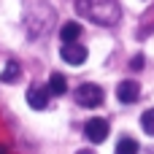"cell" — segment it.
<instances>
[{
  "mask_svg": "<svg viewBox=\"0 0 154 154\" xmlns=\"http://www.w3.org/2000/svg\"><path fill=\"white\" fill-rule=\"evenodd\" d=\"M141 127H143L149 135H154V108H149V111L141 116Z\"/></svg>",
  "mask_w": 154,
  "mask_h": 154,
  "instance_id": "8fae6325",
  "label": "cell"
},
{
  "mask_svg": "<svg viewBox=\"0 0 154 154\" xmlns=\"http://www.w3.org/2000/svg\"><path fill=\"white\" fill-rule=\"evenodd\" d=\"M76 11L100 27H111L122 16L116 0H76Z\"/></svg>",
  "mask_w": 154,
  "mask_h": 154,
  "instance_id": "6da1fadb",
  "label": "cell"
},
{
  "mask_svg": "<svg viewBox=\"0 0 154 154\" xmlns=\"http://www.w3.org/2000/svg\"><path fill=\"white\" fill-rule=\"evenodd\" d=\"M27 103H30V108L43 111V108L49 106V87H30V92H27Z\"/></svg>",
  "mask_w": 154,
  "mask_h": 154,
  "instance_id": "8992f818",
  "label": "cell"
},
{
  "mask_svg": "<svg viewBox=\"0 0 154 154\" xmlns=\"http://www.w3.org/2000/svg\"><path fill=\"white\" fill-rule=\"evenodd\" d=\"M79 154H95V152H87V149H84V152H79Z\"/></svg>",
  "mask_w": 154,
  "mask_h": 154,
  "instance_id": "5bb4252c",
  "label": "cell"
},
{
  "mask_svg": "<svg viewBox=\"0 0 154 154\" xmlns=\"http://www.w3.org/2000/svg\"><path fill=\"white\" fill-rule=\"evenodd\" d=\"M0 154H8V146H3V143H0Z\"/></svg>",
  "mask_w": 154,
  "mask_h": 154,
  "instance_id": "4fadbf2b",
  "label": "cell"
},
{
  "mask_svg": "<svg viewBox=\"0 0 154 154\" xmlns=\"http://www.w3.org/2000/svg\"><path fill=\"white\" fill-rule=\"evenodd\" d=\"M16 79H19V62L16 60H8L5 68H3V73H0V81L3 84H14Z\"/></svg>",
  "mask_w": 154,
  "mask_h": 154,
  "instance_id": "9c48e42d",
  "label": "cell"
},
{
  "mask_svg": "<svg viewBox=\"0 0 154 154\" xmlns=\"http://www.w3.org/2000/svg\"><path fill=\"white\" fill-rule=\"evenodd\" d=\"M60 38H62V43H76L81 38V24L79 22H65L60 27Z\"/></svg>",
  "mask_w": 154,
  "mask_h": 154,
  "instance_id": "52a82bcc",
  "label": "cell"
},
{
  "mask_svg": "<svg viewBox=\"0 0 154 154\" xmlns=\"http://www.w3.org/2000/svg\"><path fill=\"white\" fill-rule=\"evenodd\" d=\"M76 103L84 106V108H97L103 103V89L97 84H81L76 89Z\"/></svg>",
  "mask_w": 154,
  "mask_h": 154,
  "instance_id": "7a4b0ae2",
  "label": "cell"
},
{
  "mask_svg": "<svg viewBox=\"0 0 154 154\" xmlns=\"http://www.w3.org/2000/svg\"><path fill=\"white\" fill-rule=\"evenodd\" d=\"M116 97H119V103H135V100L141 97V84L133 81V79L122 81V84L116 87Z\"/></svg>",
  "mask_w": 154,
  "mask_h": 154,
  "instance_id": "5b68a950",
  "label": "cell"
},
{
  "mask_svg": "<svg viewBox=\"0 0 154 154\" xmlns=\"http://www.w3.org/2000/svg\"><path fill=\"white\" fill-rule=\"evenodd\" d=\"M116 154H138V143L133 138H122L116 143Z\"/></svg>",
  "mask_w": 154,
  "mask_h": 154,
  "instance_id": "30bf717a",
  "label": "cell"
},
{
  "mask_svg": "<svg viewBox=\"0 0 154 154\" xmlns=\"http://www.w3.org/2000/svg\"><path fill=\"white\" fill-rule=\"evenodd\" d=\"M130 68H133V70H141V68H143V57H141V54H138V57H133Z\"/></svg>",
  "mask_w": 154,
  "mask_h": 154,
  "instance_id": "7c38bea8",
  "label": "cell"
},
{
  "mask_svg": "<svg viewBox=\"0 0 154 154\" xmlns=\"http://www.w3.org/2000/svg\"><path fill=\"white\" fill-rule=\"evenodd\" d=\"M46 87H49V95H65L68 92V81H65L62 73H51Z\"/></svg>",
  "mask_w": 154,
  "mask_h": 154,
  "instance_id": "ba28073f",
  "label": "cell"
},
{
  "mask_svg": "<svg viewBox=\"0 0 154 154\" xmlns=\"http://www.w3.org/2000/svg\"><path fill=\"white\" fill-rule=\"evenodd\" d=\"M84 135H87L92 143H103V141L108 138V122H106V119H100V116L89 119V122H87V127H84Z\"/></svg>",
  "mask_w": 154,
  "mask_h": 154,
  "instance_id": "3957f363",
  "label": "cell"
},
{
  "mask_svg": "<svg viewBox=\"0 0 154 154\" xmlns=\"http://www.w3.org/2000/svg\"><path fill=\"white\" fill-rule=\"evenodd\" d=\"M60 57L68 62V65H81L84 60H87V49L76 41V43H62V51H60Z\"/></svg>",
  "mask_w": 154,
  "mask_h": 154,
  "instance_id": "277c9868",
  "label": "cell"
}]
</instances>
